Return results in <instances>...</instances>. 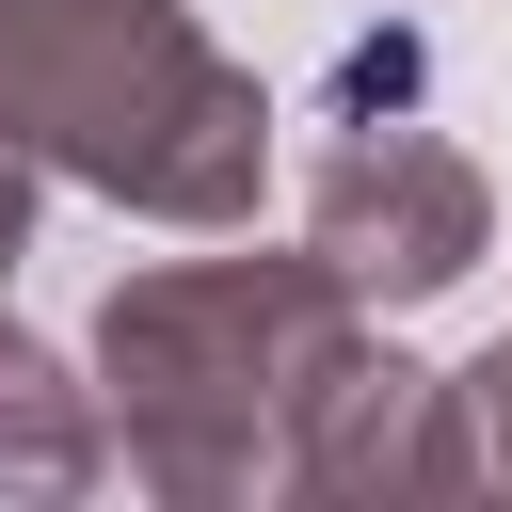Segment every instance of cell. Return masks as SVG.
<instances>
[{"label":"cell","instance_id":"obj_5","mask_svg":"<svg viewBox=\"0 0 512 512\" xmlns=\"http://www.w3.org/2000/svg\"><path fill=\"white\" fill-rule=\"evenodd\" d=\"M96 480H112V400H96V368H64L48 336L0 320V512H64V496H96Z\"/></svg>","mask_w":512,"mask_h":512},{"label":"cell","instance_id":"obj_1","mask_svg":"<svg viewBox=\"0 0 512 512\" xmlns=\"http://www.w3.org/2000/svg\"><path fill=\"white\" fill-rule=\"evenodd\" d=\"M368 336V304L320 256H160L112 272L96 304V400H112V464L160 512H256L288 496V432L304 384Z\"/></svg>","mask_w":512,"mask_h":512},{"label":"cell","instance_id":"obj_6","mask_svg":"<svg viewBox=\"0 0 512 512\" xmlns=\"http://www.w3.org/2000/svg\"><path fill=\"white\" fill-rule=\"evenodd\" d=\"M448 384H464V480L512 496V336H496L480 368H448Z\"/></svg>","mask_w":512,"mask_h":512},{"label":"cell","instance_id":"obj_4","mask_svg":"<svg viewBox=\"0 0 512 512\" xmlns=\"http://www.w3.org/2000/svg\"><path fill=\"white\" fill-rule=\"evenodd\" d=\"M288 496L304 512H368V496H464V384L352 336L320 384H304V432H288Z\"/></svg>","mask_w":512,"mask_h":512},{"label":"cell","instance_id":"obj_3","mask_svg":"<svg viewBox=\"0 0 512 512\" xmlns=\"http://www.w3.org/2000/svg\"><path fill=\"white\" fill-rule=\"evenodd\" d=\"M480 240H496V192H480V160H464L448 128L368 112V128H336L320 176H304V256H320L352 304H432V288L480 272Z\"/></svg>","mask_w":512,"mask_h":512},{"label":"cell","instance_id":"obj_7","mask_svg":"<svg viewBox=\"0 0 512 512\" xmlns=\"http://www.w3.org/2000/svg\"><path fill=\"white\" fill-rule=\"evenodd\" d=\"M16 256H32V160L0 144V288H16Z\"/></svg>","mask_w":512,"mask_h":512},{"label":"cell","instance_id":"obj_2","mask_svg":"<svg viewBox=\"0 0 512 512\" xmlns=\"http://www.w3.org/2000/svg\"><path fill=\"white\" fill-rule=\"evenodd\" d=\"M0 144L192 240L256 224L272 192V96L192 0H0Z\"/></svg>","mask_w":512,"mask_h":512}]
</instances>
